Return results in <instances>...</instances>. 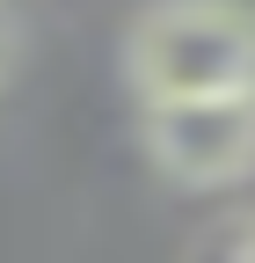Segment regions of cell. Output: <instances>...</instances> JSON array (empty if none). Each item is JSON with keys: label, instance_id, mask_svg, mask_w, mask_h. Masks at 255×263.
I'll return each instance as SVG.
<instances>
[{"label": "cell", "instance_id": "cell-1", "mask_svg": "<svg viewBox=\"0 0 255 263\" xmlns=\"http://www.w3.org/2000/svg\"><path fill=\"white\" fill-rule=\"evenodd\" d=\"M124 81L139 103L255 88V8L248 0H146L124 29Z\"/></svg>", "mask_w": 255, "mask_h": 263}, {"label": "cell", "instance_id": "cell-2", "mask_svg": "<svg viewBox=\"0 0 255 263\" xmlns=\"http://www.w3.org/2000/svg\"><path fill=\"white\" fill-rule=\"evenodd\" d=\"M139 146L175 190H233L255 176V88L139 103Z\"/></svg>", "mask_w": 255, "mask_h": 263}, {"label": "cell", "instance_id": "cell-3", "mask_svg": "<svg viewBox=\"0 0 255 263\" xmlns=\"http://www.w3.org/2000/svg\"><path fill=\"white\" fill-rule=\"evenodd\" d=\"M15 66H22V37H15V22L0 15V88L15 81Z\"/></svg>", "mask_w": 255, "mask_h": 263}, {"label": "cell", "instance_id": "cell-4", "mask_svg": "<svg viewBox=\"0 0 255 263\" xmlns=\"http://www.w3.org/2000/svg\"><path fill=\"white\" fill-rule=\"evenodd\" d=\"M233 263H255V212L233 227Z\"/></svg>", "mask_w": 255, "mask_h": 263}]
</instances>
